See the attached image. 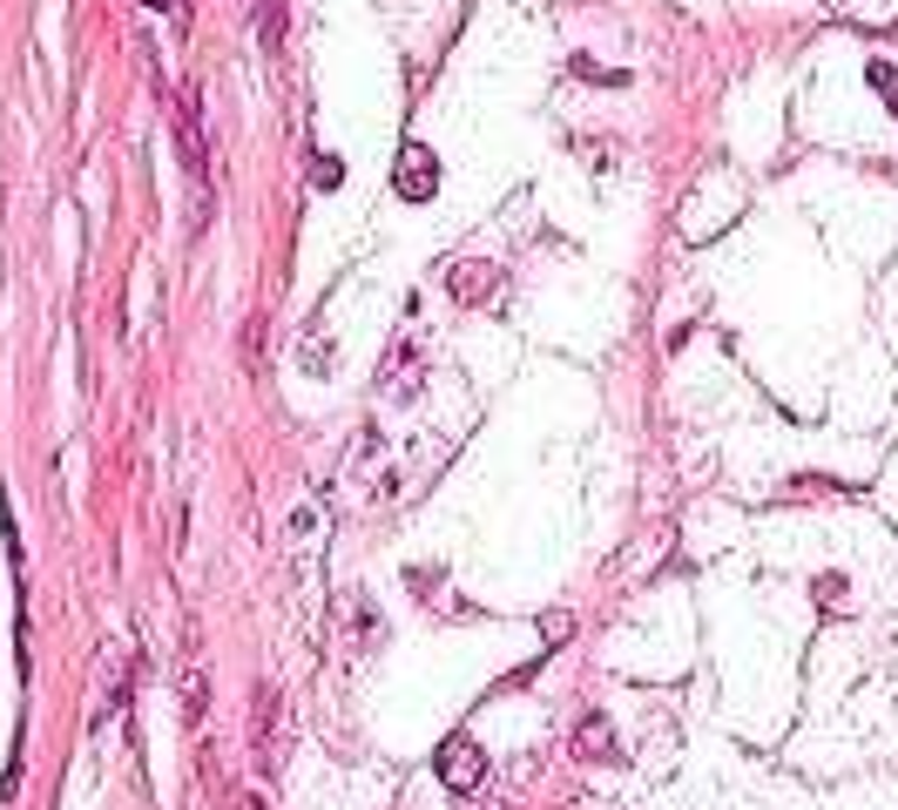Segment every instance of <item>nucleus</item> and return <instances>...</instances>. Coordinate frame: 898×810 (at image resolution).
Segmentation results:
<instances>
[{
	"label": "nucleus",
	"instance_id": "obj_1",
	"mask_svg": "<svg viewBox=\"0 0 898 810\" xmlns=\"http://www.w3.org/2000/svg\"><path fill=\"white\" fill-rule=\"evenodd\" d=\"M433 763H440V784H446V790H453L459 803L487 790V750H480L474 737H446Z\"/></svg>",
	"mask_w": 898,
	"mask_h": 810
},
{
	"label": "nucleus",
	"instance_id": "obj_2",
	"mask_svg": "<svg viewBox=\"0 0 898 810\" xmlns=\"http://www.w3.org/2000/svg\"><path fill=\"white\" fill-rule=\"evenodd\" d=\"M399 197L406 203H433L440 197V156L425 142H406L399 149Z\"/></svg>",
	"mask_w": 898,
	"mask_h": 810
},
{
	"label": "nucleus",
	"instance_id": "obj_3",
	"mask_svg": "<svg viewBox=\"0 0 898 810\" xmlns=\"http://www.w3.org/2000/svg\"><path fill=\"white\" fill-rule=\"evenodd\" d=\"M446 284H453L459 304H493L500 284H506V270H500V263H453V270H446Z\"/></svg>",
	"mask_w": 898,
	"mask_h": 810
},
{
	"label": "nucleus",
	"instance_id": "obj_4",
	"mask_svg": "<svg viewBox=\"0 0 898 810\" xmlns=\"http://www.w3.org/2000/svg\"><path fill=\"white\" fill-rule=\"evenodd\" d=\"M176 142H183V163H189V176H197V189L210 183V142H203V122H197V108H176Z\"/></svg>",
	"mask_w": 898,
	"mask_h": 810
},
{
	"label": "nucleus",
	"instance_id": "obj_5",
	"mask_svg": "<svg viewBox=\"0 0 898 810\" xmlns=\"http://www.w3.org/2000/svg\"><path fill=\"white\" fill-rule=\"evenodd\" d=\"M257 42H264L270 61H278V48H284V0H257Z\"/></svg>",
	"mask_w": 898,
	"mask_h": 810
},
{
	"label": "nucleus",
	"instance_id": "obj_6",
	"mask_svg": "<svg viewBox=\"0 0 898 810\" xmlns=\"http://www.w3.org/2000/svg\"><path fill=\"white\" fill-rule=\"evenodd\" d=\"M865 74H872V89H878V102H885V108L898 115V68H891V61H872Z\"/></svg>",
	"mask_w": 898,
	"mask_h": 810
},
{
	"label": "nucleus",
	"instance_id": "obj_7",
	"mask_svg": "<svg viewBox=\"0 0 898 810\" xmlns=\"http://www.w3.org/2000/svg\"><path fill=\"white\" fill-rule=\"evenodd\" d=\"M615 743H608V723L602 716H588V723H581V756H608Z\"/></svg>",
	"mask_w": 898,
	"mask_h": 810
},
{
	"label": "nucleus",
	"instance_id": "obj_8",
	"mask_svg": "<svg viewBox=\"0 0 898 810\" xmlns=\"http://www.w3.org/2000/svg\"><path fill=\"white\" fill-rule=\"evenodd\" d=\"M149 8H163V14H170V8H176V0H149Z\"/></svg>",
	"mask_w": 898,
	"mask_h": 810
}]
</instances>
